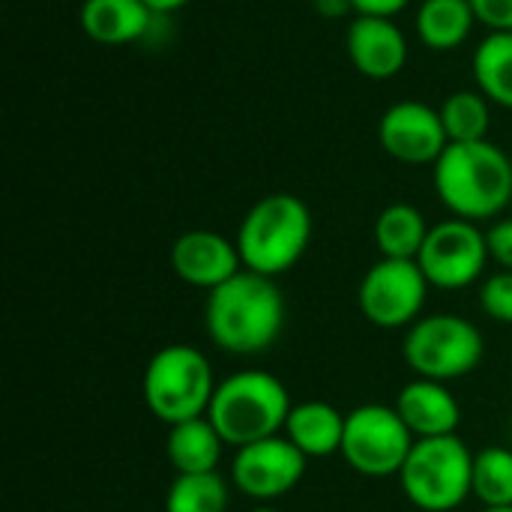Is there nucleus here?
Returning <instances> with one entry per match:
<instances>
[{"label":"nucleus","instance_id":"obj_4","mask_svg":"<svg viewBox=\"0 0 512 512\" xmlns=\"http://www.w3.org/2000/svg\"><path fill=\"white\" fill-rule=\"evenodd\" d=\"M291 408V393L276 375L264 369H243L219 381L207 417L222 441L240 450L246 444L282 435Z\"/></svg>","mask_w":512,"mask_h":512},{"label":"nucleus","instance_id":"obj_3","mask_svg":"<svg viewBox=\"0 0 512 512\" xmlns=\"http://www.w3.org/2000/svg\"><path fill=\"white\" fill-rule=\"evenodd\" d=\"M234 240L243 270L276 279L306 255L312 243V213L297 195H264L249 207Z\"/></svg>","mask_w":512,"mask_h":512},{"label":"nucleus","instance_id":"obj_29","mask_svg":"<svg viewBox=\"0 0 512 512\" xmlns=\"http://www.w3.org/2000/svg\"><path fill=\"white\" fill-rule=\"evenodd\" d=\"M315 9L324 18H342L354 12V0H315Z\"/></svg>","mask_w":512,"mask_h":512},{"label":"nucleus","instance_id":"obj_32","mask_svg":"<svg viewBox=\"0 0 512 512\" xmlns=\"http://www.w3.org/2000/svg\"><path fill=\"white\" fill-rule=\"evenodd\" d=\"M249 512H279V510H273V507H267V504H261V507H255V510H249Z\"/></svg>","mask_w":512,"mask_h":512},{"label":"nucleus","instance_id":"obj_19","mask_svg":"<svg viewBox=\"0 0 512 512\" xmlns=\"http://www.w3.org/2000/svg\"><path fill=\"white\" fill-rule=\"evenodd\" d=\"M477 24L471 0H423L414 18L417 39L432 51H453L468 42Z\"/></svg>","mask_w":512,"mask_h":512},{"label":"nucleus","instance_id":"obj_11","mask_svg":"<svg viewBox=\"0 0 512 512\" xmlns=\"http://www.w3.org/2000/svg\"><path fill=\"white\" fill-rule=\"evenodd\" d=\"M306 462L309 459L285 435H273L234 453L231 486L258 504H270L300 486L306 477Z\"/></svg>","mask_w":512,"mask_h":512},{"label":"nucleus","instance_id":"obj_7","mask_svg":"<svg viewBox=\"0 0 512 512\" xmlns=\"http://www.w3.org/2000/svg\"><path fill=\"white\" fill-rule=\"evenodd\" d=\"M486 354L483 333L474 321L450 312L423 315L414 321L402 342V357L417 378L456 381L471 375Z\"/></svg>","mask_w":512,"mask_h":512},{"label":"nucleus","instance_id":"obj_8","mask_svg":"<svg viewBox=\"0 0 512 512\" xmlns=\"http://www.w3.org/2000/svg\"><path fill=\"white\" fill-rule=\"evenodd\" d=\"M417 438L390 405H360L345 414L342 459L360 477H399Z\"/></svg>","mask_w":512,"mask_h":512},{"label":"nucleus","instance_id":"obj_26","mask_svg":"<svg viewBox=\"0 0 512 512\" xmlns=\"http://www.w3.org/2000/svg\"><path fill=\"white\" fill-rule=\"evenodd\" d=\"M471 6L489 33H512V0H471Z\"/></svg>","mask_w":512,"mask_h":512},{"label":"nucleus","instance_id":"obj_18","mask_svg":"<svg viewBox=\"0 0 512 512\" xmlns=\"http://www.w3.org/2000/svg\"><path fill=\"white\" fill-rule=\"evenodd\" d=\"M228 444L210 423V417H195L177 426H168V462L177 474H210L222 462Z\"/></svg>","mask_w":512,"mask_h":512},{"label":"nucleus","instance_id":"obj_30","mask_svg":"<svg viewBox=\"0 0 512 512\" xmlns=\"http://www.w3.org/2000/svg\"><path fill=\"white\" fill-rule=\"evenodd\" d=\"M156 15H165V12H177V9H183L186 3H192V0H144Z\"/></svg>","mask_w":512,"mask_h":512},{"label":"nucleus","instance_id":"obj_17","mask_svg":"<svg viewBox=\"0 0 512 512\" xmlns=\"http://www.w3.org/2000/svg\"><path fill=\"white\" fill-rule=\"evenodd\" d=\"M306 459H327L333 453H342L345 438V414L321 399L300 402L291 408L282 432Z\"/></svg>","mask_w":512,"mask_h":512},{"label":"nucleus","instance_id":"obj_14","mask_svg":"<svg viewBox=\"0 0 512 512\" xmlns=\"http://www.w3.org/2000/svg\"><path fill=\"white\" fill-rule=\"evenodd\" d=\"M345 48L354 69L372 81H390L408 63V39L393 18L354 15L345 33Z\"/></svg>","mask_w":512,"mask_h":512},{"label":"nucleus","instance_id":"obj_31","mask_svg":"<svg viewBox=\"0 0 512 512\" xmlns=\"http://www.w3.org/2000/svg\"><path fill=\"white\" fill-rule=\"evenodd\" d=\"M483 512H512V507H483Z\"/></svg>","mask_w":512,"mask_h":512},{"label":"nucleus","instance_id":"obj_24","mask_svg":"<svg viewBox=\"0 0 512 512\" xmlns=\"http://www.w3.org/2000/svg\"><path fill=\"white\" fill-rule=\"evenodd\" d=\"M474 498L483 507H512L510 447H486L474 453Z\"/></svg>","mask_w":512,"mask_h":512},{"label":"nucleus","instance_id":"obj_21","mask_svg":"<svg viewBox=\"0 0 512 512\" xmlns=\"http://www.w3.org/2000/svg\"><path fill=\"white\" fill-rule=\"evenodd\" d=\"M474 81L489 102L512 111V33H489L477 45Z\"/></svg>","mask_w":512,"mask_h":512},{"label":"nucleus","instance_id":"obj_23","mask_svg":"<svg viewBox=\"0 0 512 512\" xmlns=\"http://www.w3.org/2000/svg\"><path fill=\"white\" fill-rule=\"evenodd\" d=\"M441 120L450 141H486L492 126L489 99L480 90L450 93L441 105Z\"/></svg>","mask_w":512,"mask_h":512},{"label":"nucleus","instance_id":"obj_6","mask_svg":"<svg viewBox=\"0 0 512 512\" xmlns=\"http://www.w3.org/2000/svg\"><path fill=\"white\" fill-rule=\"evenodd\" d=\"M399 486L417 510H456L474 495V453L459 435L423 438L399 471Z\"/></svg>","mask_w":512,"mask_h":512},{"label":"nucleus","instance_id":"obj_5","mask_svg":"<svg viewBox=\"0 0 512 512\" xmlns=\"http://www.w3.org/2000/svg\"><path fill=\"white\" fill-rule=\"evenodd\" d=\"M216 387L219 384L207 354L183 342L159 348L141 381L144 405L165 426L207 417Z\"/></svg>","mask_w":512,"mask_h":512},{"label":"nucleus","instance_id":"obj_2","mask_svg":"<svg viewBox=\"0 0 512 512\" xmlns=\"http://www.w3.org/2000/svg\"><path fill=\"white\" fill-rule=\"evenodd\" d=\"M432 180L441 204L468 222L498 219L512 204V159L489 138L450 141L432 165Z\"/></svg>","mask_w":512,"mask_h":512},{"label":"nucleus","instance_id":"obj_9","mask_svg":"<svg viewBox=\"0 0 512 512\" xmlns=\"http://www.w3.org/2000/svg\"><path fill=\"white\" fill-rule=\"evenodd\" d=\"M429 279L417 261L381 258L375 261L357 288V306L372 327L381 330H408L423 318Z\"/></svg>","mask_w":512,"mask_h":512},{"label":"nucleus","instance_id":"obj_1","mask_svg":"<svg viewBox=\"0 0 512 512\" xmlns=\"http://www.w3.org/2000/svg\"><path fill=\"white\" fill-rule=\"evenodd\" d=\"M204 327L216 348L237 357H255L276 345L285 327V297L276 279L240 270L207 294Z\"/></svg>","mask_w":512,"mask_h":512},{"label":"nucleus","instance_id":"obj_27","mask_svg":"<svg viewBox=\"0 0 512 512\" xmlns=\"http://www.w3.org/2000/svg\"><path fill=\"white\" fill-rule=\"evenodd\" d=\"M486 243H489V258L501 270H512V216L495 219V225L486 231Z\"/></svg>","mask_w":512,"mask_h":512},{"label":"nucleus","instance_id":"obj_13","mask_svg":"<svg viewBox=\"0 0 512 512\" xmlns=\"http://www.w3.org/2000/svg\"><path fill=\"white\" fill-rule=\"evenodd\" d=\"M171 267L180 282L204 288L207 294L243 270L237 240H228L210 228H192L180 234L171 246Z\"/></svg>","mask_w":512,"mask_h":512},{"label":"nucleus","instance_id":"obj_10","mask_svg":"<svg viewBox=\"0 0 512 512\" xmlns=\"http://www.w3.org/2000/svg\"><path fill=\"white\" fill-rule=\"evenodd\" d=\"M489 243L486 231L468 219H444L429 228V237L417 255L420 270L426 273L432 288L441 291H462L480 282L489 264Z\"/></svg>","mask_w":512,"mask_h":512},{"label":"nucleus","instance_id":"obj_28","mask_svg":"<svg viewBox=\"0 0 512 512\" xmlns=\"http://www.w3.org/2000/svg\"><path fill=\"white\" fill-rule=\"evenodd\" d=\"M411 0H354V15H378V18H393L399 15Z\"/></svg>","mask_w":512,"mask_h":512},{"label":"nucleus","instance_id":"obj_15","mask_svg":"<svg viewBox=\"0 0 512 512\" xmlns=\"http://www.w3.org/2000/svg\"><path fill=\"white\" fill-rule=\"evenodd\" d=\"M399 417L405 420V426L411 429V435L417 441L423 438H444V435H456L459 423H462V408L459 399L450 393L447 384L441 381H429V378H414L408 381L399 396L396 405Z\"/></svg>","mask_w":512,"mask_h":512},{"label":"nucleus","instance_id":"obj_16","mask_svg":"<svg viewBox=\"0 0 512 512\" xmlns=\"http://www.w3.org/2000/svg\"><path fill=\"white\" fill-rule=\"evenodd\" d=\"M153 9L144 0H84L78 21L96 45H129L147 36Z\"/></svg>","mask_w":512,"mask_h":512},{"label":"nucleus","instance_id":"obj_22","mask_svg":"<svg viewBox=\"0 0 512 512\" xmlns=\"http://www.w3.org/2000/svg\"><path fill=\"white\" fill-rule=\"evenodd\" d=\"M231 486L219 471L177 474L165 492V512H228Z\"/></svg>","mask_w":512,"mask_h":512},{"label":"nucleus","instance_id":"obj_25","mask_svg":"<svg viewBox=\"0 0 512 512\" xmlns=\"http://www.w3.org/2000/svg\"><path fill=\"white\" fill-rule=\"evenodd\" d=\"M480 306L492 321L512 327V270L492 273L480 285Z\"/></svg>","mask_w":512,"mask_h":512},{"label":"nucleus","instance_id":"obj_12","mask_svg":"<svg viewBox=\"0 0 512 512\" xmlns=\"http://www.w3.org/2000/svg\"><path fill=\"white\" fill-rule=\"evenodd\" d=\"M378 141L387 156L405 165H435L450 147L441 108H432L417 99L396 102L381 114Z\"/></svg>","mask_w":512,"mask_h":512},{"label":"nucleus","instance_id":"obj_20","mask_svg":"<svg viewBox=\"0 0 512 512\" xmlns=\"http://www.w3.org/2000/svg\"><path fill=\"white\" fill-rule=\"evenodd\" d=\"M429 222L426 216L405 201H396L384 207L375 219V246L381 258H402V261H417L426 237H429Z\"/></svg>","mask_w":512,"mask_h":512}]
</instances>
